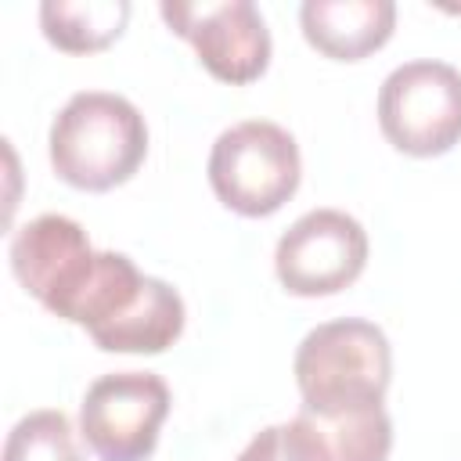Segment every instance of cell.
Returning <instances> with one entry per match:
<instances>
[{
    "label": "cell",
    "mask_w": 461,
    "mask_h": 461,
    "mask_svg": "<svg viewBox=\"0 0 461 461\" xmlns=\"http://www.w3.org/2000/svg\"><path fill=\"white\" fill-rule=\"evenodd\" d=\"M234 461H335V457L328 454V447L317 436V429L310 425V418L295 414L281 425L259 429Z\"/></svg>",
    "instance_id": "13"
},
{
    "label": "cell",
    "mask_w": 461,
    "mask_h": 461,
    "mask_svg": "<svg viewBox=\"0 0 461 461\" xmlns=\"http://www.w3.org/2000/svg\"><path fill=\"white\" fill-rule=\"evenodd\" d=\"M303 180L295 137L270 119H245L223 130L209 151V184L238 216L277 212Z\"/></svg>",
    "instance_id": "3"
},
{
    "label": "cell",
    "mask_w": 461,
    "mask_h": 461,
    "mask_svg": "<svg viewBox=\"0 0 461 461\" xmlns=\"http://www.w3.org/2000/svg\"><path fill=\"white\" fill-rule=\"evenodd\" d=\"M299 25L310 47L335 61H360L389 43L396 25L393 0H306Z\"/></svg>",
    "instance_id": "9"
},
{
    "label": "cell",
    "mask_w": 461,
    "mask_h": 461,
    "mask_svg": "<svg viewBox=\"0 0 461 461\" xmlns=\"http://www.w3.org/2000/svg\"><path fill=\"white\" fill-rule=\"evenodd\" d=\"M50 166L79 191L126 184L148 155V126L133 101L108 90H79L50 122Z\"/></svg>",
    "instance_id": "1"
},
{
    "label": "cell",
    "mask_w": 461,
    "mask_h": 461,
    "mask_svg": "<svg viewBox=\"0 0 461 461\" xmlns=\"http://www.w3.org/2000/svg\"><path fill=\"white\" fill-rule=\"evenodd\" d=\"M184 321L187 310L180 292L162 277H148V288L137 299V306L112 328L94 335V346L104 353H162L180 339Z\"/></svg>",
    "instance_id": "10"
},
{
    "label": "cell",
    "mask_w": 461,
    "mask_h": 461,
    "mask_svg": "<svg viewBox=\"0 0 461 461\" xmlns=\"http://www.w3.org/2000/svg\"><path fill=\"white\" fill-rule=\"evenodd\" d=\"M166 25L184 36L209 76L230 86L259 79L270 65V29L252 0L158 4Z\"/></svg>",
    "instance_id": "8"
},
{
    "label": "cell",
    "mask_w": 461,
    "mask_h": 461,
    "mask_svg": "<svg viewBox=\"0 0 461 461\" xmlns=\"http://www.w3.org/2000/svg\"><path fill=\"white\" fill-rule=\"evenodd\" d=\"M378 126L403 155L450 151L461 140V72L432 58L396 65L378 90Z\"/></svg>",
    "instance_id": "4"
},
{
    "label": "cell",
    "mask_w": 461,
    "mask_h": 461,
    "mask_svg": "<svg viewBox=\"0 0 461 461\" xmlns=\"http://www.w3.org/2000/svg\"><path fill=\"white\" fill-rule=\"evenodd\" d=\"M169 385L155 371L101 375L79 403V436L101 461H144L158 447Z\"/></svg>",
    "instance_id": "5"
},
{
    "label": "cell",
    "mask_w": 461,
    "mask_h": 461,
    "mask_svg": "<svg viewBox=\"0 0 461 461\" xmlns=\"http://www.w3.org/2000/svg\"><path fill=\"white\" fill-rule=\"evenodd\" d=\"M126 0H47L40 4L43 36L65 54H94L115 43L126 29Z\"/></svg>",
    "instance_id": "11"
},
{
    "label": "cell",
    "mask_w": 461,
    "mask_h": 461,
    "mask_svg": "<svg viewBox=\"0 0 461 461\" xmlns=\"http://www.w3.org/2000/svg\"><path fill=\"white\" fill-rule=\"evenodd\" d=\"M97 259L101 252L90 245L86 230L61 212H43L11 238V270L18 285L61 321H68L83 299Z\"/></svg>",
    "instance_id": "7"
},
{
    "label": "cell",
    "mask_w": 461,
    "mask_h": 461,
    "mask_svg": "<svg viewBox=\"0 0 461 461\" xmlns=\"http://www.w3.org/2000/svg\"><path fill=\"white\" fill-rule=\"evenodd\" d=\"M393 349L378 324L339 317L303 335L295 349V385L306 414H346L385 403Z\"/></svg>",
    "instance_id": "2"
},
{
    "label": "cell",
    "mask_w": 461,
    "mask_h": 461,
    "mask_svg": "<svg viewBox=\"0 0 461 461\" xmlns=\"http://www.w3.org/2000/svg\"><path fill=\"white\" fill-rule=\"evenodd\" d=\"M367 263V230L342 209L303 212L274 249V270L285 292L317 299L349 288Z\"/></svg>",
    "instance_id": "6"
},
{
    "label": "cell",
    "mask_w": 461,
    "mask_h": 461,
    "mask_svg": "<svg viewBox=\"0 0 461 461\" xmlns=\"http://www.w3.org/2000/svg\"><path fill=\"white\" fill-rule=\"evenodd\" d=\"M4 461H83V454L76 447L72 421L61 411L43 407L14 421L4 443Z\"/></svg>",
    "instance_id": "12"
}]
</instances>
